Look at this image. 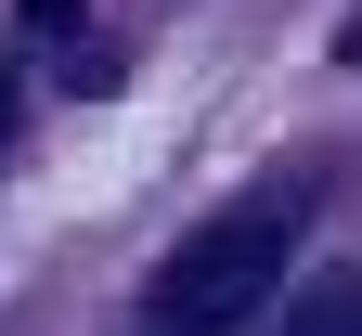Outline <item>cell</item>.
Masks as SVG:
<instances>
[{"mask_svg":"<svg viewBox=\"0 0 362 336\" xmlns=\"http://www.w3.org/2000/svg\"><path fill=\"white\" fill-rule=\"evenodd\" d=\"M13 104H26V91H13V65H0V142H13Z\"/></svg>","mask_w":362,"mask_h":336,"instance_id":"3","label":"cell"},{"mask_svg":"<svg viewBox=\"0 0 362 336\" xmlns=\"http://www.w3.org/2000/svg\"><path fill=\"white\" fill-rule=\"evenodd\" d=\"M337 65H362V13H349V26H337Z\"/></svg>","mask_w":362,"mask_h":336,"instance_id":"4","label":"cell"},{"mask_svg":"<svg viewBox=\"0 0 362 336\" xmlns=\"http://www.w3.org/2000/svg\"><path fill=\"white\" fill-rule=\"evenodd\" d=\"M285 272H298V195H246V207H220L207 233H181V246H168L156 323H168V336H233Z\"/></svg>","mask_w":362,"mask_h":336,"instance_id":"1","label":"cell"},{"mask_svg":"<svg viewBox=\"0 0 362 336\" xmlns=\"http://www.w3.org/2000/svg\"><path fill=\"white\" fill-rule=\"evenodd\" d=\"M298 336H362V284H349V272L298 284Z\"/></svg>","mask_w":362,"mask_h":336,"instance_id":"2","label":"cell"}]
</instances>
